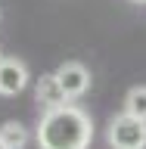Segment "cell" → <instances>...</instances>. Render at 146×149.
<instances>
[{
    "mask_svg": "<svg viewBox=\"0 0 146 149\" xmlns=\"http://www.w3.org/2000/svg\"><path fill=\"white\" fill-rule=\"evenodd\" d=\"M34 137L41 149H87L93 140V124L81 106L65 102L62 109L44 112Z\"/></svg>",
    "mask_w": 146,
    "mask_h": 149,
    "instance_id": "cell-1",
    "label": "cell"
},
{
    "mask_svg": "<svg viewBox=\"0 0 146 149\" xmlns=\"http://www.w3.org/2000/svg\"><path fill=\"white\" fill-rule=\"evenodd\" d=\"M106 137H109L112 149H146V121L121 112V115L112 118Z\"/></svg>",
    "mask_w": 146,
    "mask_h": 149,
    "instance_id": "cell-2",
    "label": "cell"
},
{
    "mask_svg": "<svg viewBox=\"0 0 146 149\" xmlns=\"http://www.w3.org/2000/svg\"><path fill=\"white\" fill-rule=\"evenodd\" d=\"M56 78H59V84H62V90H65L68 100L84 96L87 87H90V72H87L81 62H65V65H59Z\"/></svg>",
    "mask_w": 146,
    "mask_h": 149,
    "instance_id": "cell-3",
    "label": "cell"
},
{
    "mask_svg": "<svg viewBox=\"0 0 146 149\" xmlns=\"http://www.w3.org/2000/svg\"><path fill=\"white\" fill-rule=\"evenodd\" d=\"M28 84V68L19 59H0V96H16Z\"/></svg>",
    "mask_w": 146,
    "mask_h": 149,
    "instance_id": "cell-4",
    "label": "cell"
},
{
    "mask_svg": "<svg viewBox=\"0 0 146 149\" xmlns=\"http://www.w3.org/2000/svg\"><path fill=\"white\" fill-rule=\"evenodd\" d=\"M34 96H37V106H41L44 112L62 109L65 102H68V96H65V90H62V84H59V78H56V72H53V74H44V78L37 81Z\"/></svg>",
    "mask_w": 146,
    "mask_h": 149,
    "instance_id": "cell-5",
    "label": "cell"
},
{
    "mask_svg": "<svg viewBox=\"0 0 146 149\" xmlns=\"http://www.w3.org/2000/svg\"><path fill=\"white\" fill-rule=\"evenodd\" d=\"M0 140L6 143V149H25L28 146V127L19 121H6L0 124Z\"/></svg>",
    "mask_w": 146,
    "mask_h": 149,
    "instance_id": "cell-6",
    "label": "cell"
},
{
    "mask_svg": "<svg viewBox=\"0 0 146 149\" xmlns=\"http://www.w3.org/2000/svg\"><path fill=\"white\" fill-rule=\"evenodd\" d=\"M124 112L146 121V87H143V84L128 90V96H124Z\"/></svg>",
    "mask_w": 146,
    "mask_h": 149,
    "instance_id": "cell-7",
    "label": "cell"
},
{
    "mask_svg": "<svg viewBox=\"0 0 146 149\" xmlns=\"http://www.w3.org/2000/svg\"><path fill=\"white\" fill-rule=\"evenodd\" d=\"M0 149H6V143H3V140H0Z\"/></svg>",
    "mask_w": 146,
    "mask_h": 149,
    "instance_id": "cell-8",
    "label": "cell"
},
{
    "mask_svg": "<svg viewBox=\"0 0 146 149\" xmlns=\"http://www.w3.org/2000/svg\"><path fill=\"white\" fill-rule=\"evenodd\" d=\"M140 3H146V0H140Z\"/></svg>",
    "mask_w": 146,
    "mask_h": 149,
    "instance_id": "cell-9",
    "label": "cell"
},
{
    "mask_svg": "<svg viewBox=\"0 0 146 149\" xmlns=\"http://www.w3.org/2000/svg\"><path fill=\"white\" fill-rule=\"evenodd\" d=\"M0 59H3V56H0Z\"/></svg>",
    "mask_w": 146,
    "mask_h": 149,
    "instance_id": "cell-10",
    "label": "cell"
}]
</instances>
